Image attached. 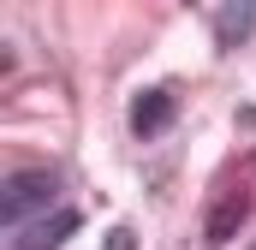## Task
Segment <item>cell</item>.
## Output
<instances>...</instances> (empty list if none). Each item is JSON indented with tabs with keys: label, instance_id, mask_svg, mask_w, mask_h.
Instances as JSON below:
<instances>
[{
	"label": "cell",
	"instance_id": "cell-6",
	"mask_svg": "<svg viewBox=\"0 0 256 250\" xmlns=\"http://www.w3.org/2000/svg\"><path fill=\"white\" fill-rule=\"evenodd\" d=\"M108 250H137V232H131V226H114V232H108Z\"/></svg>",
	"mask_w": 256,
	"mask_h": 250
},
{
	"label": "cell",
	"instance_id": "cell-2",
	"mask_svg": "<svg viewBox=\"0 0 256 250\" xmlns=\"http://www.w3.org/2000/svg\"><path fill=\"white\" fill-rule=\"evenodd\" d=\"M173 125V90H143L131 102V131L137 137H161Z\"/></svg>",
	"mask_w": 256,
	"mask_h": 250
},
{
	"label": "cell",
	"instance_id": "cell-3",
	"mask_svg": "<svg viewBox=\"0 0 256 250\" xmlns=\"http://www.w3.org/2000/svg\"><path fill=\"white\" fill-rule=\"evenodd\" d=\"M72 232H78V214H72V208H60V214H48V220L24 226V232H18V250H60Z\"/></svg>",
	"mask_w": 256,
	"mask_h": 250
},
{
	"label": "cell",
	"instance_id": "cell-4",
	"mask_svg": "<svg viewBox=\"0 0 256 250\" xmlns=\"http://www.w3.org/2000/svg\"><path fill=\"white\" fill-rule=\"evenodd\" d=\"M250 30H256V0H226V6L214 12V36H220V48H238Z\"/></svg>",
	"mask_w": 256,
	"mask_h": 250
},
{
	"label": "cell",
	"instance_id": "cell-1",
	"mask_svg": "<svg viewBox=\"0 0 256 250\" xmlns=\"http://www.w3.org/2000/svg\"><path fill=\"white\" fill-rule=\"evenodd\" d=\"M54 190H60V173H12L6 179V220L12 226H24L30 220V208H42V202H54Z\"/></svg>",
	"mask_w": 256,
	"mask_h": 250
},
{
	"label": "cell",
	"instance_id": "cell-5",
	"mask_svg": "<svg viewBox=\"0 0 256 250\" xmlns=\"http://www.w3.org/2000/svg\"><path fill=\"white\" fill-rule=\"evenodd\" d=\"M244 208H250V190H232V196H226V202H220V208H214V214H208V238H214V244H226V238H232V226H238V214H244Z\"/></svg>",
	"mask_w": 256,
	"mask_h": 250
}]
</instances>
